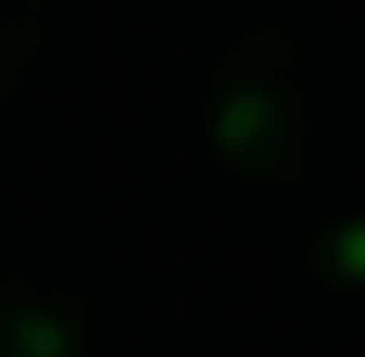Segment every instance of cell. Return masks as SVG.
I'll return each mask as SVG.
<instances>
[{
	"mask_svg": "<svg viewBox=\"0 0 365 357\" xmlns=\"http://www.w3.org/2000/svg\"><path fill=\"white\" fill-rule=\"evenodd\" d=\"M202 140L249 195H319L365 140V71L342 31L257 16L202 71Z\"/></svg>",
	"mask_w": 365,
	"mask_h": 357,
	"instance_id": "1",
	"label": "cell"
},
{
	"mask_svg": "<svg viewBox=\"0 0 365 357\" xmlns=\"http://www.w3.org/2000/svg\"><path fill=\"white\" fill-rule=\"evenodd\" d=\"M101 311L71 257L55 249H0V357H93Z\"/></svg>",
	"mask_w": 365,
	"mask_h": 357,
	"instance_id": "2",
	"label": "cell"
},
{
	"mask_svg": "<svg viewBox=\"0 0 365 357\" xmlns=\"http://www.w3.org/2000/svg\"><path fill=\"white\" fill-rule=\"evenodd\" d=\"M303 272L327 287L334 303H358L365 311V202H342V210L311 217V233H303Z\"/></svg>",
	"mask_w": 365,
	"mask_h": 357,
	"instance_id": "3",
	"label": "cell"
},
{
	"mask_svg": "<svg viewBox=\"0 0 365 357\" xmlns=\"http://www.w3.org/2000/svg\"><path fill=\"white\" fill-rule=\"evenodd\" d=\"M55 39V0H0V101L47 63Z\"/></svg>",
	"mask_w": 365,
	"mask_h": 357,
	"instance_id": "4",
	"label": "cell"
},
{
	"mask_svg": "<svg viewBox=\"0 0 365 357\" xmlns=\"http://www.w3.org/2000/svg\"><path fill=\"white\" fill-rule=\"evenodd\" d=\"M171 16H218V8H241V0H163Z\"/></svg>",
	"mask_w": 365,
	"mask_h": 357,
	"instance_id": "5",
	"label": "cell"
}]
</instances>
